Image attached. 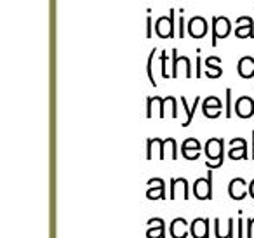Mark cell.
Wrapping results in <instances>:
<instances>
[{"mask_svg":"<svg viewBox=\"0 0 254 238\" xmlns=\"http://www.w3.org/2000/svg\"><path fill=\"white\" fill-rule=\"evenodd\" d=\"M167 113H169L173 119H178V105H176V98L173 96H167L164 98V106H162V119H166Z\"/></svg>","mask_w":254,"mask_h":238,"instance_id":"25","label":"cell"},{"mask_svg":"<svg viewBox=\"0 0 254 238\" xmlns=\"http://www.w3.org/2000/svg\"><path fill=\"white\" fill-rule=\"evenodd\" d=\"M253 230H254V217L247 219V231H246V238H254L253 237Z\"/></svg>","mask_w":254,"mask_h":238,"instance_id":"30","label":"cell"},{"mask_svg":"<svg viewBox=\"0 0 254 238\" xmlns=\"http://www.w3.org/2000/svg\"><path fill=\"white\" fill-rule=\"evenodd\" d=\"M146 198L148 200H166V184L160 178H152L148 181V189H146Z\"/></svg>","mask_w":254,"mask_h":238,"instance_id":"11","label":"cell"},{"mask_svg":"<svg viewBox=\"0 0 254 238\" xmlns=\"http://www.w3.org/2000/svg\"><path fill=\"white\" fill-rule=\"evenodd\" d=\"M178 37H180V39H185V37H187V26H185V16H180V19H178Z\"/></svg>","mask_w":254,"mask_h":238,"instance_id":"29","label":"cell"},{"mask_svg":"<svg viewBox=\"0 0 254 238\" xmlns=\"http://www.w3.org/2000/svg\"><path fill=\"white\" fill-rule=\"evenodd\" d=\"M200 150H202V144L198 143L195 137H188V139H185L183 146H181V155H183V158H187V160L193 162L200 157Z\"/></svg>","mask_w":254,"mask_h":238,"instance_id":"14","label":"cell"},{"mask_svg":"<svg viewBox=\"0 0 254 238\" xmlns=\"http://www.w3.org/2000/svg\"><path fill=\"white\" fill-rule=\"evenodd\" d=\"M152 30H153L152 18H150V16H146V39H150V37H152Z\"/></svg>","mask_w":254,"mask_h":238,"instance_id":"32","label":"cell"},{"mask_svg":"<svg viewBox=\"0 0 254 238\" xmlns=\"http://www.w3.org/2000/svg\"><path fill=\"white\" fill-rule=\"evenodd\" d=\"M193 195L197 200H211L212 198V171L209 169L205 178H198L193 182Z\"/></svg>","mask_w":254,"mask_h":238,"instance_id":"5","label":"cell"},{"mask_svg":"<svg viewBox=\"0 0 254 238\" xmlns=\"http://www.w3.org/2000/svg\"><path fill=\"white\" fill-rule=\"evenodd\" d=\"M181 99V105L185 106V112H187V120H185L181 125L183 127H188L191 123V120H193V115H195V110L198 108V105H200V96H197V98L193 99V105L188 108V103H187V98H180Z\"/></svg>","mask_w":254,"mask_h":238,"instance_id":"24","label":"cell"},{"mask_svg":"<svg viewBox=\"0 0 254 238\" xmlns=\"http://www.w3.org/2000/svg\"><path fill=\"white\" fill-rule=\"evenodd\" d=\"M146 238H166V228H164L162 217H152L146 228Z\"/></svg>","mask_w":254,"mask_h":238,"instance_id":"18","label":"cell"},{"mask_svg":"<svg viewBox=\"0 0 254 238\" xmlns=\"http://www.w3.org/2000/svg\"><path fill=\"white\" fill-rule=\"evenodd\" d=\"M190 233L193 238H209V219L207 217H197L191 221Z\"/></svg>","mask_w":254,"mask_h":238,"instance_id":"17","label":"cell"},{"mask_svg":"<svg viewBox=\"0 0 254 238\" xmlns=\"http://www.w3.org/2000/svg\"><path fill=\"white\" fill-rule=\"evenodd\" d=\"M160 75H162V78L171 77V75L167 73V51L166 49L160 53Z\"/></svg>","mask_w":254,"mask_h":238,"instance_id":"27","label":"cell"},{"mask_svg":"<svg viewBox=\"0 0 254 238\" xmlns=\"http://www.w3.org/2000/svg\"><path fill=\"white\" fill-rule=\"evenodd\" d=\"M249 195L253 196V200H254V179L251 181V184H249Z\"/></svg>","mask_w":254,"mask_h":238,"instance_id":"34","label":"cell"},{"mask_svg":"<svg viewBox=\"0 0 254 238\" xmlns=\"http://www.w3.org/2000/svg\"><path fill=\"white\" fill-rule=\"evenodd\" d=\"M205 151V167H209L211 171L219 169L225 162V141L221 137H211L204 146Z\"/></svg>","mask_w":254,"mask_h":238,"instance_id":"1","label":"cell"},{"mask_svg":"<svg viewBox=\"0 0 254 238\" xmlns=\"http://www.w3.org/2000/svg\"><path fill=\"white\" fill-rule=\"evenodd\" d=\"M239 231H237V238H244V217H242V212H239Z\"/></svg>","mask_w":254,"mask_h":238,"instance_id":"31","label":"cell"},{"mask_svg":"<svg viewBox=\"0 0 254 238\" xmlns=\"http://www.w3.org/2000/svg\"><path fill=\"white\" fill-rule=\"evenodd\" d=\"M235 113L239 119H251L254 115V99L251 96H242L235 103Z\"/></svg>","mask_w":254,"mask_h":238,"instance_id":"12","label":"cell"},{"mask_svg":"<svg viewBox=\"0 0 254 238\" xmlns=\"http://www.w3.org/2000/svg\"><path fill=\"white\" fill-rule=\"evenodd\" d=\"M155 54H157V49H152V53H150V56H148V61H146V75H148V80L153 87H157L155 77H153V58H155Z\"/></svg>","mask_w":254,"mask_h":238,"instance_id":"26","label":"cell"},{"mask_svg":"<svg viewBox=\"0 0 254 238\" xmlns=\"http://www.w3.org/2000/svg\"><path fill=\"white\" fill-rule=\"evenodd\" d=\"M153 28L160 39H174V9L169 11V16H160Z\"/></svg>","mask_w":254,"mask_h":238,"instance_id":"4","label":"cell"},{"mask_svg":"<svg viewBox=\"0 0 254 238\" xmlns=\"http://www.w3.org/2000/svg\"><path fill=\"white\" fill-rule=\"evenodd\" d=\"M228 195L232 200H244L249 195V188H247V182L244 178H233L228 184Z\"/></svg>","mask_w":254,"mask_h":238,"instance_id":"9","label":"cell"},{"mask_svg":"<svg viewBox=\"0 0 254 238\" xmlns=\"http://www.w3.org/2000/svg\"><path fill=\"white\" fill-rule=\"evenodd\" d=\"M204 75L207 78H219L223 75V68H221V58L218 56H209L205 60V70H204Z\"/></svg>","mask_w":254,"mask_h":238,"instance_id":"16","label":"cell"},{"mask_svg":"<svg viewBox=\"0 0 254 238\" xmlns=\"http://www.w3.org/2000/svg\"><path fill=\"white\" fill-rule=\"evenodd\" d=\"M181 75L187 78L193 77V73H191V63L188 56H178V49L174 47L173 49V73H171V77L180 78Z\"/></svg>","mask_w":254,"mask_h":238,"instance_id":"3","label":"cell"},{"mask_svg":"<svg viewBox=\"0 0 254 238\" xmlns=\"http://www.w3.org/2000/svg\"><path fill=\"white\" fill-rule=\"evenodd\" d=\"M195 77L202 78V58L197 56V71H195Z\"/></svg>","mask_w":254,"mask_h":238,"instance_id":"33","label":"cell"},{"mask_svg":"<svg viewBox=\"0 0 254 238\" xmlns=\"http://www.w3.org/2000/svg\"><path fill=\"white\" fill-rule=\"evenodd\" d=\"M212 47L218 46L219 39H226L232 32V21L226 16H212Z\"/></svg>","mask_w":254,"mask_h":238,"instance_id":"2","label":"cell"},{"mask_svg":"<svg viewBox=\"0 0 254 238\" xmlns=\"http://www.w3.org/2000/svg\"><path fill=\"white\" fill-rule=\"evenodd\" d=\"M209 32V23L204 16H191L188 19V35L191 39H204Z\"/></svg>","mask_w":254,"mask_h":238,"instance_id":"6","label":"cell"},{"mask_svg":"<svg viewBox=\"0 0 254 238\" xmlns=\"http://www.w3.org/2000/svg\"><path fill=\"white\" fill-rule=\"evenodd\" d=\"M228 157L230 160H247V158H251L249 151H247V141L244 137H235V139L230 141Z\"/></svg>","mask_w":254,"mask_h":238,"instance_id":"7","label":"cell"},{"mask_svg":"<svg viewBox=\"0 0 254 238\" xmlns=\"http://www.w3.org/2000/svg\"><path fill=\"white\" fill-rule=\"evenodd\" d=\"M171 237L173 238H187L188 237V221L185 217H174L171 223Z\"/></svg>","mask_w":254,"mask_h":238,"instance_id":"19","label":"cell"},{"mask_svg":"<svg viewBox=\"0 0 254 238\" xmlns=\"http://www.w3.org/2000/svg\"><path fill=\"white\" fill-rule=\"evenodd\" d=\"M226 94V112H225V117L226 119H232V89H226L225 91Z\"/></svg>","mask_w":254,"mask_h":238,"instance_id":"28","label":"cell"},{"mask_svg":"<svg viewBox=\"0 0 254 238\" xmlns=\"http://www.w3.org/2000/svg\"><path fill=\"white\" fill-rule=\"evenodd\" d=\"M237 39H254V21L249 16H239L235 28Z\"/></svg>","mask_w":254,"mask_h":238,"instance_id":"10","label":"cell"},{"mask_svg":"<svg viewBox=\"0 0 254 238\" xmlns=\"http://www.w3.org/2000/svg\"><path fill=\"white\" fill-rule=\"evenodd\" d=\"M233 224H235V221H233L232 217H228L225 228H223L221 221L216 217V219H214V235H216V238H237V237H233Z\"/></svg>","mask_w":254,"mask_h":238,"instance_id":"20","label":"cell"},{"mask_svg":"<svg viewBox=\"0 0 254 238\" xmlns=\"http://www.w3.org/2000/svg\"><path fill=\"white\" fill-rule=\"evenodd\" d=\"M178 196H181L183 200L190 198V191H188V181L185 178H176L171 179V200H176Z\"/></svg>","mask_w":254,"mask_h":238,"instance_id":"13","label":"cell"},{"mask_svg":"<svg viewBox=\"0 0 254 238\" xmlns=\"http://www.w3.org/2000/svg\"><path fill=\"white\" fill-rule=\"evenodd\" d=\"M162 144L164 139H159V137H152V139L146 141V160H153L157 157H162Z\"/></svg>","mask_w":254,"mask_h":238,"instance_id":"22","label":"cell"},{"mask_svg":"<svg viewBox=\"0 0 254 238\" xmlns=\"http://www.w3.org/2000/svg\"><path fill=\"white\" fill-rule=\"evenodd\" d=\"M167 157L173 158V160H176L178 158V144H176V139H174V137H167V139H164L162 157H160V160H166Z\"/></svg>","mask_w":254,"mask_h":238,"instance_id":"23","label":"cell"},{"mask_svg":"<svg viewBox=\"0 0 254 238\" xmlns=\"http://www.w3.org/2000/svg\"><path fill=\"white\" fill-rule=\"evenodd\" d=\"M221 112H223V103L218 96H209L202 101V115L205 119H218L221 117Z\"/></svg>","mask_w":254,"mask_h":238,"instance_id":"8","label":"cell"},{"mask_svg":"<svg viewBox=\"0 0 254 238\" xmlns=\"http://www.w3.org/2000/svg\"><path fill=\"white\" fill-rule=\"evenodd\" d=\"M237 73L240 78H249L254 77V58L253 56H242L237 63Z\"/></svg>","mask_w":254,"mask_h":238,"instance_id":"15","label":"cell"},{"mask_svg":"<svg viewBox=\"0 0 254 238\" xmlns=\"http://www.w3.org/2000/svg\"><path fill=\"white\" fill-rule=\"evenodd\" d=\"M162 106L164 98H160V96H152L146 99V119H153L155 113H159V117L162 119Z\"/></svg>","mask_w":254,"mask_h":238,"instance_id":"21","label":"cell"},{"mask_svg":"<svg viewBox=\"0 0 254 238\" xmlns=\"http://www.w3.org/2000/svg\"><path fill=\"white\" fill-rule=\"evenodd\" d=\"M251 136H253V153H251V158L254 160V130H253V134H251Z\"/></svg>","mask_w":254,"mask_h":238,"instance_id":"35","label":"cell"}]
</instances>
